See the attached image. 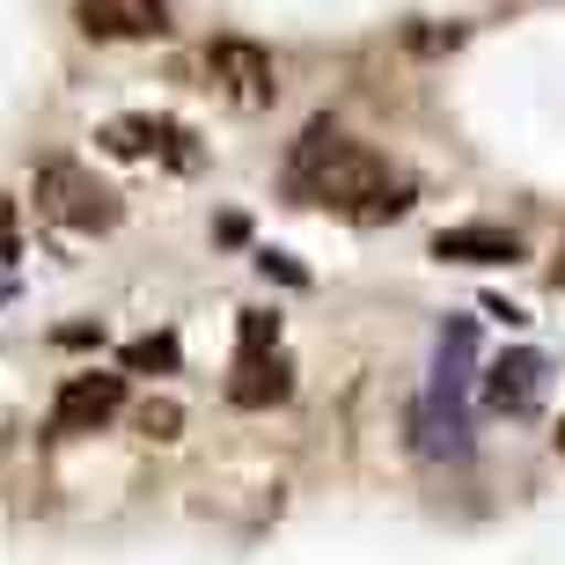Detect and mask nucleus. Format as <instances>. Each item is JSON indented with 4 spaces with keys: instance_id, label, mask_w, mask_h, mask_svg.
<instances>
[{
    "instance_id": "f257e3e1",
    "label": "nucleus",
    "mask_w": 565,
    "mask_h": 565,
    "mask_svg": "<svg viewBox=\"0 0 565 565\" xmlns=\"http://www.w3.org/2000/svg\"><path fill=\"white\" fill-rule=\"evenodd\" d=\"M287 191L301 206H331L345 221H360V228L412 213V177H397L375 147L345 140L331 118H309V132H301V147L287 162Z\"/></svg>"
},
{
    "instance_id": "f03ea898",
    "label": "nucleus",
    "mask_w": 565,
    "mask_h": 565,
    "mask_svg": "<svg viewBox=\"0 0 565 565\" xmlns=\"http://www.w3.org/2000/svg\"><path fill=\"white\" fill-rule=\"evenodd\" d=\"M38 213L60 221V228L96 235V228H118V191L96 184L82 162H44L38 169Z\"/></svg>"
},
{
    "instance_id": "7ed1b4c3",
    "label": "nucleus",
    "mask_w": 565,
    "mask_h": 565,
    "mask_svg": "<svg viewBox=\"0 0 565 565\" xmlns=\"http://www.w3.org/2000/svg\"><path fill=\"white\" fill-rule=\"evenodd\" d=\"M206 74L221 82V96H235L243 110L279 104V66H273V52H265V44H250V38L206 44Z\"/></svg>"
},
{
    "instance_id": "20e7f679",
    "label": "nucleus",
    "mask_w": 565,
    "mask_h": 565,
    "mask_svg": "<svg viewBox=\"0 0 565 565\" xmlns=\"http://www.w3.org/2000/svg\"><path fill=\"white\" fill-rule=\"evenodd\" d=\"M126 412V375H104V367H88V375H66L60 404H52V434H96Z\"/></svg>"
},
{
    "instance_id": "39448f33",
    "label": "nucleus",
    "mask_w": 565,
    "mask_h": 565,
    "mask_svg": "<svg viewBox=\"0 0 565 565\" xmlns=\"http://www.w3.org/2000/svg\"><path fill=\"white\" fill-rule=\"evenodd\" d=\"M536 397H544V360L529 353V345H514V353H500L484 367V404L492 412L522 419V412H536Z\"/></svg>"
},
{
    "instance_id": "423d86ee",
    "label": "nucleus",
    "mask_w": 565,
    "mask_h": 565,
    "mask_svg": "<svg viewBox=\"0 0 565 565\" xmlns=\"http://www.w3.org/2000/svg\"><path fill=\"white\" fill-rule=\"evenodd\" d=\"M294 390V367L279 353H235V375H228V404H243V412H265V404H279Z\"/></svg>"
},
{
    "instance_id": "0eeeda50",
    "label": "nucleus",
    "mask_w": 565,
    "mask_h": 565,
    "mask_svg": "<svg viewBox=\"0 0 565 565\" xmlns=\"http://www.w3.org/2000/svg\"><path fill=\"white\" fill-rule=\"evenodd\" d=\"M191 132L169 126V118H110L104 126V147L110 154H169V162H191Z\"/></svg>"
},
{
    "instance_id": "6e6552de",
    "label": "nucleus",
    "mask_w": 565,
    "mask_h": 565,
    "mask_svg": "<svg viewBox=\"0 0 565 565\" xmlns=\"http://www.w3.org/2000/svg\"><path fill=\"white\" fill-rule=\"evenodd\" d=\"M434 257H448V265H514V257H522V235H507V228H440Z\"/></svg>"
},
{
    "instance_id": "1a4fd4ad",
    "label": "nucleus",
    "mask_w": 565,
    "mask_h": 565,
    "mask_svg": "<svg viewBox=\"0 0 565 565\" xmlns=\"http://www.w3.org/2000/svg\"><path fill=\"white\" fill-rule=\"evenodd\" d=\"M74 15H82V30H88V38H104V44H110V38H147V30H154L147 15H132L126 0H82Z\"/></svg>"
},
{
    "instance_id": "9d476101",
    "label": "nucleus",
    "mask_w": 565,
    "mask_h": 565,
    "mask_svg": "<svg viewBox=\"0 0 565 565\" xmlns=\"http://www.w3.org/2000/svg\"><path fill=\"white\" fill-rule=\"evenodd\" d=\"M132 426H140L147 440H177V426H184V412H177L169 397H147L140 412H132Z\"/></svg>"
},
{
    "instance_id": "9b49d317",
    "label": "nucleus",
    "mask_w": 565,
    "mask_h": 565,
    "mask_svg": "<svg viewBox=\"0 0 565 565\" xmlns=\"http://www.w3.org/2000/svg\"><path fill=\"white\" fill-rule=\"evenodd\" d=\"M126 367L132 375H147V367L169 375V367H177V338H140V345H126Z\"/></svg>"
},
{
    "instance_id": "f8f14e48",
    "label": "nucleus",
    "mask_w": 565,
    "mask_h": 565,
    "mask_svg": "<svg viewBox=\"0 0 565 565\" xmlns=\"http://www.w3.org/2000/svg\"><path fill=\"white\" fill-rule=\"evenodd\" d=\"M235 353H279V316L243 309V345H235Z\"/></svg>"
},
{
    "instance_id": "ddd939ff",
    "label": "nucleus",
    "mask_w": 565,
    "mask_h": 565,
    "mask_svg": "<svg viewBox=\"0 0 565 565\" xmlns=\"http://www.w3.org/2000/svg\"><path fill=\"white\" fill-rule=\"evenodd\" d=\"M15 250H22V228H15V199L0 191V265H15Z\"/></svg>"
},
{
    "instance_id": "4468645a",
    "label": "nucleus",
    "mask_w": 565,
    "mask_h": 565,
    "mask_svg": "<svg viewBox=\"0 0 565 565\" xmlns=\"http://www.w3.org/2000/svg\"><path fill=\"white\" fill-rule=\"evenodd\" d=\"M558 448H565V426H558Z\"/></svg>"
}]
</instances>
